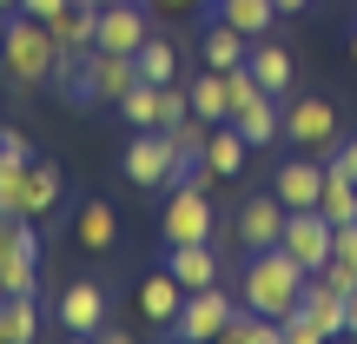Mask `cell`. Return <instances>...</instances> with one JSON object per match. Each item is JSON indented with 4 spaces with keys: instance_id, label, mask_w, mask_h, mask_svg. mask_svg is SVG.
Returning a JSON list of instances; mask_svg holds the SVG:
<instances>
[{
    "instance_id": "d6986e66",
    "label": "cell",
    "mask_w": 357,
    "mask_h": 344,
    "mask_svg": "<svg viewBox=\"0 0 357 344\" xmlns=\"http://www.w3.org/2000/svg\"><path fill=\"white\" fill-rule=\"evenodd\" d=\"M185 100H192V113H199V119H212V126H225V119H231V93H225V73H218V66L192 73Z\"/></svg>"
},
{
    "instance_id": "1f68e13d",
    "label": "cell",
    "mask_w": 357,
    "mask_h": 344,
    "mask_svg": "<svg viewBox=\"0 0 357 344\" xmlns=\"http://www.w3.org/2000/svg\"><path fill=\"white\" fill-rule=\"evenodd\" d=\"M331 172H351V179H357V140H351V146H337V153H331Z\"/></svg>"
},
{
    "instance_id": "8992f818",
    "label": "cell",
    "mask_w": 357,
    "mask_h": 344,
    "mask_svg": "<svg viewBox=\"0 0 357 344\" xmlns=\"http://www.w3.org/2000/svg\"><path fill=\"white\" fill-rule=\"evenodd\" d=\"M331 218L318 212V205H305V212H284V239H278V252H291L305 271H324L331 265Z\"/></svg>"
},
{
    "instance_id": "44dd1931",
    "label": "cell",
    "mask_w": 357,
    "mask_h": 344,
    "mask_svg": "<svg viewBox=\"0 0 357 344\" xmlns=\"http://www.w3.org/2000/svg\"><path fill=\"white\" fill-rule=\"evenodd\" d=\"M73 239L86 245V252H113V239H119L113 205H106V199H86V205H79V218H73Z\"/></svg>"
},
{
    "instance_id": "f35d334b",
    "label": "cell",
    "mask_w": 357,
    "mask_h": 344,
    "mask_svg": "<svg viewBox=\"0 0 357 344\" xmlns=\"http://www.w3.org/2000/svg\"><path fill=\"white\" fill-rule=\"evenodd\" d=\"M0 40H7V13H0Z\"/></svg>"
},
{
    "instance_id": "d590c367",
    "label": "cell",
    "mask_w": 357,
    "mask_h": 344,
    "mask_svg": "<svg viewBox=\"0 0 357 344\" xmlns=\"http://www.w3.org/2000/svg\"><path fill=\"white\" fill-rule=\"evenodd\" d=\"M271 7H278V20H291V13H305L311 0H271Z\"/></svg>"
},
{
    "instance_id": "7c38bea8",
    "label": "cell",
    "mask_w": 357,
    "mask_h": 344,
    "mask_svg": "<svg viewBox=\"0 0 357 344\" xmlns=\"http://www.w3.org/2000/svg\"><path fill=\"white\" fill-rule=\"evenodd\" d=\"M271 192L284 199V212H305V205H318V192H324V166L318 159H284L278 172H271Z\"/></svg>"
},
{
    "instance_id": "8d00e7d4",
    "label": "cell",
    "mask_w": 357,
    "mask_h": 344,
    "mask_svg": "<svg viewBox=\"0 0 357 344\" xmlns=\"http://www.w3.org/2000/svg\"><path fill=\"white\" fill-rule=\"evenodd\" d=\"M0 13H20V0H0Z\"/></svg>"
},
{
    "instance_id": "4316f807",
    "label": "cell",
    "mask_w": 357,
    "mask_h": 344,
    "mask_svg": "<svg viewBox=\"0 0 357 344\" xmlns=\"http://www.w3.org/2000/svg\"><path fill=\"white\" fill-rule=\"evenodd\" d=\"M245 53H252V40H245L238 27L212 20V33H205V66H218V73H225V66H238Z\"/></svg>"
},
{
    "instance_id": "cb8c5ba5",
    "label": "cell",
    "mask_w": 357,
    "mask_h": 344,
    "mask_svg": "<svg viewBox=\"0 0 357 344\" xmlns=\"http://www.w3.org/2000/svg\"><path fill=\"white\" fill-rule=\"evenodd\" d=\"M26 338H40V305H33V292L0 298V344H26Z\"/></svg>"
},
{
    "instance_id": "f546056e",
    "label": "cell",
    "mask_w": 357,
    "mask_h": 344,
    "mask_svg": "<svg viewBox=\"0 0 357 344\" xmlns=\"http://www.w3.org/2000/svg\"><path fill=\"white\" fill-rule=\"evenodd\" d=\"M331 258L357 271V225H337V232H331Z\"/></svg>"
},
{
    "instance_id": "5b68a950",
    "label": "cell",
    "mask_w": 357,
    "mask_h": 344,
    "mask_svg": "<svg viewBox=\"0 0 357 344\" xmlns=\"http://www.w3.org/2000/svg\"><path fill=\"white\" fill-rule=\"evenodd\" d=\"M166 245H199V239H218V218H212V199L199 186H166Z\"/></svg>"
},
{
    "instance_id": "9a60e30c",
    "label": "cell",
    "mask_w": 357,
    "mask_h": 344,
    "mask_svg": "<svg viewBox=\"0 0 357 344\" xmlns=\"http://www.w3.org/2000/svg\"><path fill=\"white\" fill-rule=\"evenodd\" d=\"M166 271L185 285V292L218 285V252H212V239H199V245H166Z\"/></svg>"
},
{
    "instance_id": "ffe728a7",
    "label": "cell",
    "mask_w": 357,
    "mask_h": 344,
    "mask_svg": "<svg viewBox=\"0 0 357 344\" xmlns=\"http://www.w3.org/2000/svg\"><path fill=\"white\" fill-rule=\"evenodd\" d=\"M245 153H252V146H245V133L231 126H212V140H205V166H212V179H238L245 172Z\"/></svg>"
},
{
    "instance_id": "30bf717a",
    "label": "cell",
    "mask_w": 357,
    "mask_h": 344,
    "mask_svg": "<svg viewBox=\"0 0 357 344\" xmlns=\"http://www.w3.org/2000/svg\"><path fill=\"white\" fill-rule=\"evenodd\" d=\"M53 318H60V331L93 338V331L106 324V285H93V278L66 285V292H60V305H53Z\"/></svg>"
},
{
    "instance_id": "52a82bcc",
    "label": "cell",
    "mask_w": 357,
    "mask_h": 344,
    "mask_svg": "<svg viewBox=\"0 0 357 344\" xmlns=\"http://www.w3.org/2000/svg\"><path fill=\"white\" fill-rule=\"evenodd\" d=\"M119 172L132 179V186H166L172 179V140H166V126H139L126 140V153H119Z\"/></svg>"
},
{
    "instance_id": "f1b7e54d",
    "label": "cell",
    "mask_w": 357,
    "mask_h": 344,
    "mask_svg": "<svg viewBox=\"0 0 357 344\" xmlns=\"http://www.w3.org/2000/svg\"><path fill=\"white\" fill-rule=\"evenodd\" d=\"M26 172H33V159H0V212H13V218H20V186H26Z\"/></svg>"
},
{
    "instance_id": "d6a6232c",
    "label": "cell",
    "mask_w": 357,
    "mask_h": 344,
    "mask_svg": "<svg viewBox=\"0 0 357 344\" xmlns=\"http://www.w3.org/2000/svg\"><path fill=\"white\" fill-rule=\"evenodd\" d=\"M192 7H218V0H153V13H192Z\"/></svg>"
},
{
    "instance_id": "5bb4252c",
    "label": "cell",
    "mask_w": 357,
    "mask_h": 344,
    "mask_svg": "<svg viewBox=\"0 0 357 344\" xmlns=\"http://www.w3.org/2000/svg\"><path fill=\"white\" fill-rule=\"evenodd\" d=\"M178 305H185V285H178L166 265H159V271H146V278H139V318L153 324V331H166V324L178 318Z\"/></svg>"
},
{
    "instance_id": "2e32d148",
    "label": "cell",
    "mask_w": 357,
    "mask_h": 344,
    "mask_svg": "<svg viewBox=\"0 0 357 344\" xmlns=\"http://www.w3.org/2000/svg\"><path fill=\"white\" fill-rule=\"evenodd\" d=\"M53 47H73V53H93V40H100V7L93 0H73L66 13H53L47 20Z\"/></svg>"
},
{
    "instance_id": "4fadbf2b",
    "label": "cell",
    "mask_w": 357,
    "mask_h": 344,
    "mask_svg": "<svg viewBox=\"0 0 357 344\" xmlns=\"http://www.w3.org/2000/svg\"><path fill=\"white\" fill-rule=\"evenodd\" d=\"M60 199H66V179H60V166H47V159H33V172H26V186H20V218H33V225H47V218L60 212Z\"/></svg>"
},
{
    "instance_id": "ba28073f",
    "label": "cell",
    "mask_w": 357,
    "mask_h": 344,
    "mask_svg": "<svg viewBox=\"0 0 357 344\" xmlns=\"http://www.w3.org/2000/svg\"><path fill=\"white\" fill-rule=\"evenodd\" d=\"M146 40H153V7H139V0H113V7H100V40H93V47L139 53Z\"/></svg>"
},
{
    "instance_id": "836d02e7",
    "label": "cell",
    "mask_w": 357,
    "mask_h": 344,
    "mask_svg": "<svg viewBox=\"0 0 357 344\" xmlns=\"http://www.w3.org/2000/svg\"><path fill=\"white\" fill-rule=\"evenodd\" d=\"M93 338H100V344H132V331H126V324H113V318H106V324H100Z\"/></svg>"
},
{
    "instance_id": "74e56055",
    "label": "cell",
    "mask_w": 357,
    "mask_h": 344,
    "mask_svg": "<svg viewBox=\"0 0 357 344\" xmlns=\"http://www.w3.org/2000/svg\"><path fill=\"white\" fill-rule=\"evenodd\" d=\"M351 66H357V27H351Z\"/></svg>"
},
{
    "instance_id": "277c9868",
    "label": "cell",
    "mask_w": 357,
    "mask_h": 344,
    "mask_svg": "<svg viewBox=\"0 0 357 344\" xmlns=\"http://www.w3.org/2000/svg\"><path fill=\"white\" fill-rule=\"evenodd\" d=\"M284 140H291L298 153H331L337 146V106L318 100V93L284 100Z\"/></svg>"
},
{
    "instance_id": "3957f363",
    "label": "cell",
    "mask_w": 357,
    "mask_h": 344,
    "mask_svg": "<svg viewBox=\"0 0 357 344\" xmlns=\"http://www.w3.org/2000/svg\"><path fill=\"white\" fill-rule=\"evenodd\" d=\"M231 311H238V298H231L225 285H205V292H185L178 318L166 324V338H185V344H212V338H225Z\"/></svg>"
},
{
    "instance_id": "7a4b0ae2",
    "label": "cell",
    "mask_w": 357,
    "mask_h": 344,
    "mask_svg": "<svg viewBox=\"0 0 357 344\" xmlns=\"http://www.w3.org/2000/svg\"><path fill=\"white\" fill-rule=\"evenodd\" d=\"M53 33L47 20H33V13H7V40H0V73H7L13 93H40L53 80Z\"/></svg>"
},
{
    "instance_id": "484cf974",
    "label": "cell",
    "mask_w": 357,
    "mask_h": 344,
    "mask_svg": "<svg viewBox=\"0 0 357 344\" xmlns=\"http://www.w3.org/2000/svg\"><path fill=\"white\" fill-rule=\"evenodd\" d=\"M132 60H139V80H153V87H172V80H178V47H172V40H159V33L146 40Z\"/></svg>"
},
{
    "instance_id": "603a6c76",
    "label": "cell",
    "mask_w": 357,
    "mask_h": 344,
    "mask_svg": "<svg viewBox=\"0 0 357 344\" xmlns=\"http://www.w3.org/2000/svg\"><path fill=\"white\" fill-rule=\"evenodd\" d=\"M218 20L238 27L245 40H265L271 20H278V7H271V0H218Z\"/></svg>"
},
{
    "instance_id": "4dcf8cb0",
    "label": "cell",
    "mask_w": 357,
    "mask_h": 344,
    "mask_svg": "<svg viewBox=\"0 0 357 344\" xmlns=\"http://www.w3.org/2000/svg\"><path fill=\"white\" fill-rule=\"evenodd\" d=\"M73 0H20V13H33V20H53V13H66Z\"/></svg>"
},
{
    "instance_id": "7402d4cb",
    "label": "cell",
    "mask_w": 357,
    "mask_h": 344,
    "mask_svg": "<svg viewBox=\"0 0 357 344\" xmlns=\"http://www.w3.org/2000/svg\"><path fill=\"white\" fill-rule=\"evenodd\" d=\"M318 212L331 225H357V179L351 172H331L324 166V192H318Z\"/></svg>"
},
{
    "instance_id": "60d3db41",
    "label": "cell",
    "mask_w": 357,
    "mask_h": 344,
    "mask_svg": "<svg viewBox=\"0 0 357 344\" xmlns=\"http://www.w3.org/2000/svg\"><path fill=\"white\" fill-rule=\"evenodd\" d=\"M0 133H7V119H0Z\"/></svg>"
},
{
    "instance_id": "ac0fdd59",
    "label": "cell",
    "mask_w": 357,
    "mask_h": 344,
    "mask_svg": "<svg viewBox=\"0 0 357 344\" xmlns=\"http://www.w3.org/2000/svg\"><path fill=\"white\" fill-rule=\"evenodd\" d=\"M40 285V225L26 232V245H13L7 258H0V298H20Z\"/></svg>"
},
{
    "instance_id": "d4e9b609",
    "label": "cell",
    "mask_w": 357,
    "mask_h": 344,
    "mask_svg": "<svg viewBox=\"0 0 357 344\" xmlns=\"http://www.w3.org/2000/svg\"><path fill=\"white\" fill-rule=\"evenodd\" d=\"M159 106H166V87H153V80H132L126 100H119V113H126V126H159Z\"/></svg>"
},
{
    "instance_id": "ab89813d",
    "label": "cell",
    "mask_w": 357,
    "mask_h": 344,
    "mask_svg": "<svg viewBox=\"0 0 357 344\" xmlns=\"http://www.w3.org/2000/svg\"><path fill=\"white\" fill-rule=\"evenodd\" d=\"M93 7H113V0H93Z\"/></svg>"
},
{
    "instance_id": "e0dca14e",
    "label": "cell",
    "mask_w": 357,
    "mask_h": 344,
    "mask_svg": "<svg viewBox=\"0 0 357 344\" xmlns=\"http://www.w3.org/2000/svg\"><path fill=\"white\" fill-rule=\"evenodd\" d=\"M245 66H252V73H258V87H265V93H278V100H291V53H284L278 47V40H252V53H245Z\"/></svg>"
},
{
    "instance_id": "8fae6325",
    "label": "cell",
    "mask_w": 357,
    "mask_h": 344,
    "mask_svg": "<svg viewBox=\"0 0 357 344\" xmlns=\"http://www.w3.org/2000/svg\"><path fill=\"white\" fill-rule=\"evenodd\" d=\"M278 239H284V199H278V192L245 199V212H238V245H245V252H271Z\"/></svg>"
},
{
    "instance_id": "83f0119b",
    "label": "cell",
    "mask_w": 357,
    "mask_h": 344,
    "mask_svg": "<svg viewBox=\"0 0 357 344\" xmlns=\"http://www.w3.org/2000/svg\"><path fill=\"white\" fill-rule=\"evenodd\" d=\"M166 140H172V153H199V159H205V140H212V119L185 113L178 126H166Z\"/></svg>"
},
{
    "instance_id": "9c48e42d",
    "label": "cell",
    "mask_w": 357,
    "mask_h": 344,
    "mask_svg": "<svg viewBox=\"0 0 357 344\" xmlns=\"http://www.w3.org/2000/svg\"><path fill=\"white\" fill-rule=\"evenodd\" d=\"M132 80H139V60H132V53H113V47H93L86 53V93H93V106H119Z\"/></svg>"
},
{
    "instance_id": "6da1fadb",
    "label": "cell",
    "mask_w": 357,
    "mask_h": 344,
    "mask_svg": "<svg viewBox=\"0 0 357 344\" xmlns=\"http://www.w3.org/2000/svg\"><path fill=\"white\" fill-rule=\"evenodd\" d=\"M305 278L311 271L298 265L291 252H278V245H271V252H245V298L238 305L245 311H265V318H284V311H298V298H305Z\"/></svg>"
},
{
    "instance_id": "e575fe53",
    "label": "cell",
    "mask_w": 357,
    "mask_h": 344,
    "mask_svg": "<svg viewBox=\"0 0 357 344\" xmlns=\"http://www.w3.org/2000/svg\"><path fill=\"white\" fill-rule=\"evenodd\" d=\"M344 338H357V278H351V292H344Z\"/></svg>"
}]
</instances>
